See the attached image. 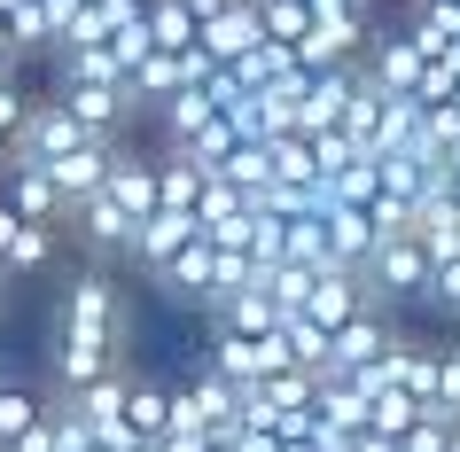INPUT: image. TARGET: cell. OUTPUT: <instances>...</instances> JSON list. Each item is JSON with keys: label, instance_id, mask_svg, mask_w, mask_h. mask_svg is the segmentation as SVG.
<instances>
[{"label": "cell", "instance_id": "ac0fdd59", "mask_svg": "<svg viewBox=\"0 0 460 452\" xmlns=\"http://www.w3.org/2000/svg\"><path fill=\"white\" fill-rule=\"evenodd\" d=\"M141 24H148V48H156V55H188L195 31H203L188 0H156V8H141Z\"/></svg>", "mask_w": 460, "mask_h": 452}, {"label": "cell", "instance_id": "ffe728a7", "mask_svg": "<svg viewBox=\"0 0 460 452\" xmlns=\"http://www.w3.org/2000/svg\"><path fill=\"white\" fill-rule=\"evenodd\" d=\"M40 421H48V398H40L31 382H0V452L16 445L24 429H40Z\"/></svg>", "mask_w": 460, "mask_h": 452}, {"label": "cell", "instance_id": "7c38bea8", "mask_svg": "<svg viewBox=\"0 0 460 452\" xmlns=\"http://www.w3.org/2000/svg\"><path fill=\"white\" fill-rule=\"evenodd\" d=\"M156 288H172L180 305H203V312H211V288H218V250H211L203 235H195L188 250H180V258H172L164 273H156Z\"/></svg>", "mask_w": 460, "mask_h": 452}, {"label": "cell", "instance_id": "e0dca14e", "mask_svg": "<svg viewBox=\"0 0 460 452\" xmlns=\"http://www.w3.org/2000/svg\"><path fill=\"white\" fill-rule=\"evenodd\" d=\"M203 180H211V172H195L188 156L156 148V211H180V218H195V195H203Z\"/></svg>", "mask_w": 460, "mask_h": 452}, {"label": "cell", "instance_id": "e575fe53", "mask_svg": "<svg viewBox=\"0 0 460 452\" xmlns=\"http://www.w3.org/2000/svg\"><path fill=\"white\" fill-rule=\"evenodd\" d=\"M453 8H460V0H453Z\"/></svg>", "mask_w": 460, "mask_h": 452}, {"label": "cell", "instance_id": "484cf974", "mask_svg": "<svg viewBox=\"0 0 460 452\" xmlns=\"http://www.w3.org/2000/svg\"><path fill=\"white\" fill-rule=\"evenodd\" d=\"M78 8H86V0H40V16H48V31H55V40H63V31L78 24Z\"/></svg>", "mask_w": 460, "mask_h": 452}, {"label": "cell", "instance_id": "f1b7e54d", "mask_svg": "<svg viewBox=\"0 0 460 452\" xmlns=\"http://www.w3.org/2000/svg\"><path fill=\"white\" fill-rule=\"evenodd\" d=\"M445 452H460V413H453V421H445Z\"/></svg>", "mask_w": 460, "mask_h": 452}, {"label": "cell", "instance_id": "2e32d148", "mask_svg": "<svg viewBox=\"0 0 460 452\" xmlns=\"http://www.w3.org/2000/svg\"><path fill=\"white\" fill-rule=\"evenodd\" d=\"M375 226H367V211H328V265L336 273H359L367 258H375Z\"/></svg>", "mask_w": 460, "mask_h": 452}, {"label": "cell", "instance_id": "3957f363", "mask_svg": "<svg viewBox=\"0 0 460 452\" xmlns=\"http://www.w3.org/2000/svg\"><path fill=\"white\" fill-rule=\"evenodd\" d=\"M421 63L429 55L413 48V31H367V48H359V78L375 94H413L421 86Z\"/></svg>", "mask_w": 460, "mask_h": 452}, {"label": "cell", "instance_id": "6da1fadb", "mask_svg": "<svg viewBox=\"0 0 460 452\" xmlns=\"http://www.w3.org/2000/svg\"><path fill=\"white\" fill-rule=\"evenodd\" d=\"M48 328L94 335V343H118V351H125V288L110 281L102 265H86V273H71V288H63V305H55Z\"/></svg>", "mask_w": 460, "mask_h": 452}, {"label": "cell", "instance_id": "52a82bcc", "mask_svg": "<svg viewBox=\"0 0 460 452\" xmlns=\"http://www.w3.org/2000/svg\"><path fill=\"white\" fill-rule=\"evenodd\" d=\"M0 203L24 218V226H63V218H71V211H63V195H55V180L40 164H24V156L0 172Z\"/></svg>", "mask_w": 460, "mask_h": 452}, {"label": "cell", "instance_id": "277c9868", "mask_svg": "<svg viewBox=\"0 0 460 452\" xmlns=\"http://www.w3.org/2000/svg\"><path fill=\"white\" fill-rule=\"evenodd\" d=\"M390 335H398V328H390V312L367 305L359 320H343V328L328 335V375H367V367L390 351Z\"/></svg>", "mask_w": 460, "mask_h": 452}, {"label": "cell", "instance_id": "8992f818", "mask_svg": "<svg viewBox=\"0 0 460 452\" xmlns=\"http://www.w3.org/2000/svg\"><path fill=\"white\" fill-rule=\"evenodd\" d=\"M351 86H359V63L313 71V78H305V102H296V133H305V141L336 133V125H343V102H351Z\"/></svg>", "mask_w": 460, "mask_h": 452}, {"label": "cell", "instance_id": "7402d4cb", "mask_svg": "<svg viewBox=\"0 0 460 452\" xmlns=\"http://www.w3.org/2000/svg\"><path fill=\"white\" fill-rule=\"evenodd\" d=\"M258 31L281 40V48H296V40L313 31V16H305V0H266V8H258Z\"/></svg>", "mask_w": 460, "mask_h": 452}, {"label": "cell", "instance_id": "f546056e", "mask_svg": "<svg viewBox=\"0 0 460 452\" xmlns=\"http://www.w3.org/2000/svg\"><path fill=\"white\" fill-rule=\"evenodd\" d=\"M8 164H16V141H8V133H0V172H8Z\"/></svg>", "mask_w": 460, "mask_h": 452}, {"label": "cell", "instance_id": "30bf717a", "mask_svg": "<svg viewBox=\"0 0 460 452\" xmlns=\"http://www.w3.org/2000/svg\"><path fill=\"white\" fill-rule=\"evenodd\" d=\"M102 195L118 203L133 226H141L148 211H156V156H141V148H125L118 141V156H110V180H102Z\"/></svg>", "mask_w": 460, "mask_h": 452}, {"label": "cell", "instance_id": "44dd1931", "mask_svg": "<svg viewBox=\"0 0 460 452\" xmlns=\"http://www.w3.org/2000/svg\"><path fill=\"white\" fill-rule=\"evenodd\" d=\"M266 164L281 188H320V164H313V141L305 133H281V141H266Z\"/></svg>", "mask_w": 460, "mask_h": 452}, {"label": "cell", "instance_id": "4fadbf2b", "mask_svg": "<svg viewBox=\"0 0 460 452\" xmlns=\"http://www.w3.org/2000/svg\"><path fill=\"white\" fill-rule=\"evenodd\" d=\"M63 226H78V242H86L94 258H125V250H133V218H125L118 203H110V195H94V203H78V211L63 218Z\"/></svg>", "mask_w": 460, "mask_h": 452}, {"label": "cell", "instance_id": "5b68a950", "mask_svg": "<svg viewBox=\"0 0 460 452\" xmlns=\"http://www.w3.org/2000/svg\"><path fill=\"white\" fill-rule=\"evenodd\" d=\"M71 148H86L78 118L55 94H40V102H31V118H24V133H16V156H24V164H55V156H71Z\"/></svg>", "mask_w": 460, "mask_h": 452}, {"label": "cell", "instance_id": "d6a6232c", "mask_svg": "<svg viewBox=\"0 0 460 452\" xmlns=\"http://www.w3.org/2000/svg\"><path fill=\"white\" fill-rule=\"evenodd\" d=\"M453 118H460V94H453Z\"/></svg>", "mask_w": 460, "mask_h": 452}, {"label": "cell", "instance_id": "9c48e42d", "mask_svg": "<svg viewBox=\"0 0 460 452\" xmlns=\"http://www.w3.org/2000/svg\"><path fill=\"white\" fill-rule=\"evenodd\" d=\"M110 156H118V141H86L71 148V156H55V164H40L55 180V195H63V211H78V203H94L102 180H110Z\"/></svg>", "mask_w": 460, "mask_h": 452}, {"label": "cell", "instance_id": "83f0119b", "mask_svg": "<svg viewBox=\"0 0 460 452\" xmlns=\"http://www.w3.org/2000/svg\"><path fill=\"white\" fill-rule=\"evenodd\" d=\"M0 78H16V48H8V24H0Z\"/></svg>", "mask_w": 460, "mask_h": 452}, {"label": "cell", "instance_id": "1f68e13d", "mask_svg": "<svg viewBox=\"0 0 460 452\" xmlns=\"http://www.w3.org/2000/svg\"><path fill=\"white\" fill-rule=\"evenodd\" d=\"M133 8H156V0H133Z\"/></svg>", "mask_w": 460, "mask_h": 452}, {"label": "cell", "instance_id": "9a60e30c", "mask_svg": "<svg viewBox=\"0 0 460 452\" xmlns=\"http://www.w3.org/2000/svg\"><path fill=\"white\" fill-rule=\"evenodd\" d=\"M125 429H133L141 445H164V429H172V382L133 375V390H125Z\"/></svg>", "mask_w": 460, "mask_h": 452}, {"label": "cell", "instance_id": "603a6c76", "mask_svg": "<svg viewBox=\"0 0 460 452\" xmlns=\"http://www.w3.org/2000/svg\"><path fill=\"white\" fill-rule=\"evenodd\" d=\"M437 413H445V421H453L460 413V343H437Z\"/></svg>", "mask_w": 460, "mask_h": 452}, {"label": "cell", "instance_id": "5bb4252c", "mask_svg": "<svg viewBox=\"0 0 460 452\" xmlns=\"http://www.w3.org/2000/svg\"><path fill=\"white\" fill-rule=\"evenodd\" d=\"M258 40H266V31H258V8H218L211 24L195 31V48L211 55L218 71H226V63H243V55H250V48H258Z\"/></svg>", "mask_w": 460, "mask_h": 452}, {"label": "cell", "instance_id": "d4e9b609", "mask_svg": "<svg viewBox=\"0 0 460 452\" xmlns=\"http://www.w3.org/2000/svg\"><path fill=\"white\" fill-rule=\"evenodd\" d=\"M421 305H429V312H445V320H460V258L429 273V297H421Z\"/></svg>", "mask_w": 460, "mask_h": 452}, {"label": "cell", "instance_id": "cb8c5ba5", "mask_svg": "<svg viewBox=\"0 0 460 452\" xmlns=\"http://www.w3.org/2000/svg\"><path fill=\"white\" fill-rule=\"evenodd\" d=\"M31 102H40V94H24V78H0V133H8V141H16V133H24V118H31Z\"/></svg>", "mask_w": 460, "mask_h": 452}, {"label": "cell", "instance_id": "ba28073f", "mask_svg": "<svg viewBox=\"0 0 460 452\" xmlns=\"http://www.w3.org/2000/svg\"><path fill=\"white\" fill-rule=\"evenodd\" d=\"M367 305H375V297H367V281H359V273H320V281L305 288V305H296V320H313L320 335H336L343 320H359Z\"/></svg>", "mask_w": 460, "mask_h": 452}, {"label": "cell", "instance_id": "4dcf8cb0", "mask_svg": "<svg viewBox=\"0 0 460 452\" xmlns=\"http://www.w3.org/2000/svg\"><path fill=\"white\" fill-rule=\"evenodd\" d=\"M16 8H24V0H0V16H16Z\"/></svg>", "mask_w": 460, "mask_h": 452}, {"label": "cell", "instance_id": "8fae6325", "mask_svg": "<svg viewBox=\"0 0 460 452\" xmlns=\"http://www.w3.org/2000/svg\"><path fill=\"white\" fill-rule=\"evenodd\" d=\"M195 235H203L195 218H180V211H148L141 226H133V250H125V258H133V265L148 273V281H156V273H164V265L180 258V250H188Z\"/></svg>", "mask_w": 460, "mask_h": 452}, {"label": "cell", "instance_id": "4316f807", "mask_svg": "<svg viewBox=\"0 0 460 452\" xmlns=\"http://www.w3.org/2000/svg\"><path fill=\"white\" fill-rule=\"evenodd\" d=\"M351 452H398V445H390V437H375V429H359V437H351Z\"/></svg>", "mask_w": 460, "mask_h": 452}, {"label": "cell", "instance_id": "d6986e66", "mask_svg": "<svg viewBox=\"0 0 460 452\" xmlns=\"http://www.w3.org/2000/svg\"><path fill=\"white\" fill-rule=\"evenodd\" d=\"M55 250H63V226H16V242H8L0 273H8V281H24V273H48Z\"/></svg>", "mask_w": 460, "mask_h": 452}, {"label": "cell", "instance_id": "836d02e7", "mask_svg": "<svg viewBox=\"0 0 460 452\" xmlns=\"http://www.w3.org/2000/svg\"><path fill=\"white\" fill-rule=\"evenodd\" d=\"M0 382H8V367H0Z\"/></svg>", "mask_w": 460, "mask_h": 452}, {"label": "cell", "instance_id": "7a4b0ae2", "mask_svg": "<svg viewBox=\"0 0 460 452\" xmlns=\"http://www.w3.org/2000/svg\"><path fill=\"white\" fill-rule=\"evenodd\" d=\"M359 281H367V297L375 305H421L429 297V258H421V242L413 235H390V242H375V258L359 265Z\"/></svg>", "mask_w": 460, "mask_h": 452}]
</instances>
